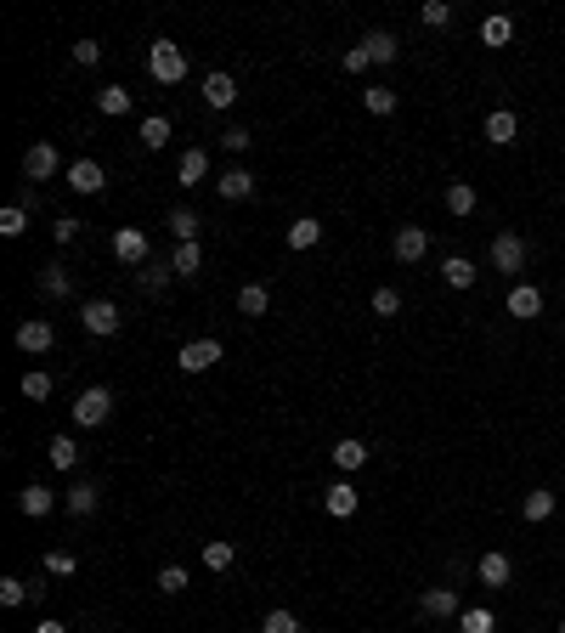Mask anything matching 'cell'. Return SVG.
I'll return each instance as SVG.
<instances>
[{
  "label": "cell",
  "instance_id": "1",
  "mask_svg": "<svg viewBox=\"0 0 565 633\" xmlns=\"http://www.w3.org/2000/svg\"><path fill=\"white\" fill-rule=\"evenodd\" d=\"M148 74L159 79V86H181L187 79V51L176 46V40H153L148 46Z\"/></svg>",
  "mask_w": 565,
  "mask_h": 633
},
{
  "label": "cell",
  "instance_id": "2",
  "mask_svg": "<svg viewBox=\"0 0 565 633\" xmlns=\"http://www.w3.org/2000/svg\"><path fill=\"white\" fill-rule=\"evenodd\" d=\"M108 418H114V390L108 385H91V390L74 396V425L79 430H96V425H108Z\"/></svg>",
  "mask_w": 565,
  "mask_h": 633
},
{
  "label": "cell",
  "instance_id": "3",
  "mask_svg": "<svg viewBox=\"0 0 565 633\" xmlns=\"http://www.w3.org/2000/svg\"><path fill=\"white\" fill-rule=\"evenodd\" d=\"M526 261H532V249H526V238H520V232H497V238H492V271H509V278H520V271H526Z\"/></svg>",
  "mask_w": 565,
  "mask_h": 633
},
{
  "label": "cell",
  "instance_id": "4",
  "mask_svg": "<svg viewBox=\"0 0 565 633\" xmlns=\"http://www.w3.org/2000/svg\"><path fill=\"white\" fill-rule=\"evenodd\" d=\"M119 323H124V316H119V306H114V300H86V306H79V328L96 334V340L119 334Z\"/></svg>",
  "mask_w": 565,
  "mask_h": 633
},
{
  "label": "cell",
  "instance_id": "5",
  "mask_svg": "<svg viewBox=\"0 0 565 633\" xmlns=\"http://www.w3.org/2000/svg\"><path fill=\"white\" fill-rule=\"evenodd\" d=\"M148 249H153V238L141 226H119L114 232V261L119 266H148Z\"/></svg>",
  "mask_w": 565,
  "mask_h": 633
},
{
  "label": "cell",
  "instance_id": "6",
  "mask_svg": "<svg viewBox=\"0 0 565 633\" xmlns=\"http://www.w3.org/2000/svg\"><path fill=\"white\" fill-rule=\"evenodd\" d=\"M221 340H193V345H181V356H176V368L181 373H209V368H215L221 362Z\"/></svg>",
  "mask_w": 565,
  "mask_h": 633
},
{
  "label": "cell",
  "instance_id": "7",
  "mask_svg": "<svg viewBox=\"0 0 565 633\" xmlns=\"http://www.w3.org/2000/svg\"><path fill=\"white\" fill-rule=\"evenodd\" d=\"M57 345V328L46 323V316H29V323H17V351H29V356H46Z\"/></svg>",
  "mask_w": 565,
  "mask_h": 633
},
{
  "label": "cell",
  "instance_id": "8",
  "mask_svg": "<svg viewBox=\"0 0 565 633\" xmlns=\"http://www.w3.org/2000/svg\"><path fill=\"white\" fill-rule=\"evenodd\" d=\"M57 170H62V159H57L51 142H34L29 153H23V176H29V187H34V181H51Z\"/></svg>",
  "mask_w": 565,
  "mask_h": 633
},
{
  "label": "cell",
  "instance_id": "9",
  "mask_svg": "<svg viewBox=\"0 0 565 633\" xmlns=\"http://www.w3.org/2000/svg\"><path fill=\"white\" fill-rule=\"evenodd\" d=\"M396 261H402V266H418V261H424L430 255V232L424 226H396Z\"/></svg>",
  "mask_w": 565,
  "mask_h": 633
},
{
  "label": "cell",
  "instance_id": "10",
  "mask_svg": "<svg viewBox=\"0 0 565 633\" xmlns=\"http://www.w3.org/2000/svg\"><path fill=\"white\" fill-rule=\"evenodd\" d=\"M215 193H221L226 204H243V198H255V176H249L243 164H232V170L215 176Z\"/></svg>",
  "mask_w": 565,
  "mask_h": 633
},
{
  "label": "cell",
  "instance_id": "11",
  "mask_svg": "<svg viewBox=\"0 0 565 633\" xmlns=\"http://www.w3.org/2000/svg\"><path fill=\"white\" fill-rule=\"evenodd\" d=\"M323 509L333 515V520H351L362 509V498H357V487H351V481H333V487L323 492Z\"/></svg>",
  "mask_w": 565,
  "mask_h": 633
},
{
  "label": "cell",
  "instance_id": "12",
  "mask_svg": "<svg viewBox=\"0 0 565 633\" xmlns=\"http://www.w3.org/2000/svg\"><path fill=\"white\" fill-rule=\"evenodd\" d=\"M504 306H509V316H520V323H532V316H542V289H537V283H515Z\"/></svg>",
  "mask_w": 565,
  "mask_h": 633
},
{
  "label": "cell",
  "instance_id": "13",
  "mask_svg": "<svg viewBox=\"0 0 565 633\" xmlns=\"http://www.w3.org/2000/svg\"><path fill=\"white\" fill-rule=\"evenodd\" d=\"M62 176H68L74 193H102V187H108V176H102V164H96V159H74Z\"/></svg>",
  "mask_w": 565,
  "mask_h": 633
},
{
  "label": "cell",
  "instance_id": "14",
  "mask_svg": "<svg viewBox=\"0 0 565 633\" xmlns=\"http://www.w3.org/2000/svg\"><path fill=\"white\" fill-rule=\"evenodd\" d=\"M475 577L487 583V588H509L515 560H509V555H497V548H487V555H480V565H475Z\"/></svg>",
  "mask_w": 565,
  "mask_h": 633
},
{
  "label": "cell",
  "instance_id": "15",
  "mask_svg": "<svg viewBox=\"0 0 565 633\" xmlns=\"http://www.w3.org/2000/svg\"><path fill=\"white\" fill-rule=\"evenodd\" d=\"M96 503H102V492L91 487V481H74L68 492H62V509H68L74 520H86V515H96Z\"/></svg>",
  "mask_w": 565,
  "mask_h": 633
},
{
  "label": "cell",
  "instance_id": "16",
  "mask_svg": "<svg viewBox=\"0 0 565 633\" xmlns=\"http://www.w3.org/2000/svg\"><path fill=\"white\" fill-rule=\"evenodd\" d=\"M17 509H23L29 520H46V515L57 509V492H46V487L34 481V487H23V492H17Z\"/></svg>",
  "mask_w": 565,
  "mask_h": 633
},
{
  "label": "cell",
  "instance_id": "17",
  "mask_svg": "<svg viewBox=\"0 0 565 633\" xmlns=\"http://www.w3.org/2000/svg\"><path fill=\"white\" fill-rule=\"evenodd\" d=\"M204 176H209V153H204V147H187L181 164H176V181L181 187H204Z\"/></svg>",
  "mask_w": 565,
  "mask_h": 633
},
{
  "label": "cell",
  "instance_id": "18",
  "mask_svg": "<svg viewBox=\"0 0 565 633\" xmlns=\"http://www.w3.org/2000/svg\"><path fill=\"white\" fill-rule=\"evenodd\" d=\"M362 51H368V62H379V69H390V62L402 57V46H396V34H390V29H373V34L362 40Z\"/></svg>",
  "mask_w": 565,
  "mask_h": 633
},
{
  "label": "cell",
  "instance_id": "19",
  "mask_svg": "<svg viewBox=\"0 0 565 633\" xmlns=\"http://www.w3.org/2000/svg\"><path fill=\"white\" fill-rule=\"evenodd\" d=\"M418 610H424V617H458V594L452 588H424V594H418Z\"/></svg>",
  "mask_w": 565,
  "mask_h": 633
},
{
  "label": "cell",
  "instance_id": "20",
  "mask_svg": "<svg viewBox=\"0 0 565 633\" xmlns=\"http://www.w3.org/2000/svg\"><path fill=\"white\" fill-rule=\"evenodd\" d=\"M515 136H520V119H515L509 108H492V114H487V142H492V147H509Z\"/></svg>",
  "mask_w": 565,
  "mask_h": 633
},
{
  "label": "cell",
  "instance_id": "21",
  "mask_svg": "<svg viewBox=\"0 0 565 633\" xmlns=\"http://www.w3.org/2000/svg\"><path fill=\"white\" fill-rule=\"evenodd\" d=\"M204 102H209V108H232V102H238V79L232 74H209L204 79Z\"/></svg>",
  "mask_w": 565,
  "mask_h": 633
},
{
  "label": "cell",
  "instance_id": "22",
  "mask_svg": "<svg viewBox=\"0 0 565 633\" xmlns=\"http://www.w3.org/2000/svg\"><path fill=\"white\" fill-rule=\"evenodd\" d=\"M328 458H333V463H340V470H345V475H357V470H362V463H368V447H362V441H357V436H345V441H333V453H328Z\"/></svg>",
  "mask_w": 565,
  "mask_h": 633
},
{
  "label": "cell",
  "instance_id": "23",
  "mask_svg": "<svg viewBox=\"0 0 565 633\" xmlns=\"http://www.w3.org/2000/svg\"><path fill=\"white\" fill-rule=\"evenodd\" d=\"M442 278H447L452 289H475V278H480V266H475L469 255H447V261H442Z\"/></svg>",
  "mask_w": 565,
  "mask_h": 633
},
{
  "label": "cell",
  "instance_id": "24",
  "mask_svg": "<svg viewBox=\"0 0 565 633\" xmlns=\"http://www.w3.org/2000/svg\"><path fill=\"white\" fill-rule=\"evenodd\" d=\"M323 243V221L317 216H300L295 226H288V249H300V255H305V249H317Z\"/></svg>",
  "mask_w": 565,
  "mask_h": 633
},
{
  "label": "cell",
  "instance_id": "25",
  "mask_svg": "<svg viewBox=\"0 0 565 633\" xmlns=\"http://www.w3.org/2000/svg\"><path fill=\"white\" fill-rule=\"evenodd\" d=\"M131 91H124V86H102L96 91V114H108V119H124V114H131Z\"/></svg>",
  "mask_w": 565,
  "mask_h": 633
},
{
  "label": "cell",
  "instance_id": "26",
  "mask_svg": "<svg viewBox=\"0 0 565 633\" xmlns=\"http://www.w3.org/2000/svg\"><path fill=\"white\" fill-rule=\"evenodd\" d=\"M40 294H46V300H68V294H74V278H68L62 266H46V271H40Z\"/></svg>",
  "mask_w": 565,
  "mask_h": 633
},
{
  "label": "cell",
  "instance_id": "27",
  "mask_svg": "<svg viewBox=\"0 0 565 633\" xmlns=\"http://www.w3.org/2000/svg\"><path fill=\"white\" fill-rule=\"evenodd\" d=\"M266 306H271V289L266 283H243L238 289V311L243 316H266Z\"/></svg>",
  "mask_w": 565,
  "mask_h": 633
},
{
  "label": "cell",
  "instance_id": "28",
  "mask_svg": "<svg viewBox=\"0 0 565 633\" xmlns=\"http://www.w3.org/2000/svg\"><path fill=\"white\" fill-rule=\"evenodd\" d=\"M141 147H148V153L170 147V119H164V114H148V119H141Z\"/></svg>",
  "mask_w": 565,
  "mask_h": 633
},
{
  "label": "cell",
  "instance_id": "29",
  "mask_svg": "<svg viewBox=\"0 0 565 633\" xmlns=\"http://www.w3.org/2000/svg\"><path fill=\"white\" fill-rule=\"evenodd\" d=\"M176 232L181 243H198V232H204V221H198V209H170V221H164Z\"/></svg>",
  "mask_w": 565,
  "mask_h": 633
},
{
  "label": "cell",
  "instance_id": "30",
  "mask_svg": "<svg viewBox=\"0 0 565 633\" xmlns=\"http://www.w3.org/2000/svg\"><path fill=\"white\" fill-rule=\"evenodd\" d=\"M198 560L209 565V572H232V565H238V548H232V543H204Z\"/></svg>",
  "mask_w": 565,
  "mask_h": 633
},
{
  "label": "cell",
  "instance_id": "31",
  "mask_svg": "<svg viewBox=\"0 0 565 633\" xmlns=\"http://www.w3.org/2000/svg\"><path fill=\"white\" fill-rule=\"evenodd\" d=\"M198 266H204V249H198V243H176V255H170V271H176V278H198Z\"/></svg>",
  "mask_w": 565,
  "mask_h": 633
},
{
  "label": "cell",
  "instance_id": "32",
  "mask_svg": "<svg viewBox=\"0 0 565 633\" xmlns=\"http://www.w3.org/2000/svg\"><path fill=\"white\" fill-rule=\"evenodd\" d=\"M46 458H51V470H79V447H74V436H51Z\"/></svg>",
  "mask_w": 565,
  "mask_h": 633
},
{
  "label": "cell",
  "instance_id": "33",
  "mask_svg": "<svg viewBox=\"0 0 565 633\" xmlns=\"http://www.w3.org/2000/svg\"><path fill=\"white\" fill-rule=\"evenodd\" d=\"M458 633H497V617L487 605H469V610H458Z\"/></svg>",
  "mask_w": 565,
  "mask_h": 633
},
{
  "label": "cell",
  "instance_id": "34",
  "mask_svg": "<svg viewBox=\"0 0 565 633\" xmlns=\"http://www.w3.org/2000/svg\"><path fill=\"white\" fill-rule=\"evenodd\" d=\"M40 594H46V588H29L23 577H0V605H29Z\"/></svg>",
  "mask_w": 565,
  "mask_h": 633
},
{
  "label": "cell",
  "instance_id": "35",
  "mask_svg": "<svg viewBox=\"0 0 565 633\" xmlns=\"http://www.w3.org/2000/svg\"><path fill=\"white\" fill-rule=\"evenodd\" d=\"M475 204H480V198H475L469 181H452V187H447V209H452V216H475Z\"/></svg>",
  "mask_w": 565,
  "mask_h": 633
},
{
  "label": "cell",
  "instance_id": "36",
  "mask_svg": "<svg viewBox=\"0 0 565 633\" xmlns=\"http://www.w3.org/2000/svg\"><path fill=\"white\" fill-rule=\"evenodd\" d=\"M170 278H176L170 261H148V266H141V289H148V294H164V289H170Z\"/></svg>",
  "mask_w": 565,
  "mask_h": 633
},
{
  "label": "cell",
  "instance_id": "37",
  "mask_svg": "<svg viewBox=\"0 0 565 633\" xmlns=\"http://www.w3.org/2000/svg\"><path fill=\"white\" fill-rule=\"evenodd\" d=\"M23 232H29V209L6 204V209H0V238H23Z\"/></svg>",
  "mask_w": 565,
  "mask_h": 633
},
{
  "label": "cell",
  "instance_id": "38",
  "mask_svg": "<svg viewBox=\"0 0 565 633\" xmlns=\"http://www.w3.org/2000/svg\"><path fill=\"white\" fill-rule=\"evenodd\" d=\"M509 40H515L509 17H487V23H480V46H509Z\"/></svg>",
  "mask_w": 565,
  "mask_h": 633
},
{
  "label": "cell",
  "instance_id": "39",
  "mask_svg": "<svg viewBox=\"0 0 565 633\" xmlns=\"http://www.w3.org/2000/svg\"><path fill=\"white\" fill-rule=\"evenodd\" d=\"M362 102H368V114H379V119H390V114H396V91H390V86H368V91H362Z\"/></svg>",
  "mask_w": 565,
  "mask_h": 633
},
{
  "label": "cell",
  "instance_id": "40",
  "mask_svg": "<svg viewBox=\"0 0 565 633\" xmlns=\"http://www.w3.org/2000/svg\"><path fill=\"white\" fill-rule=\"evenodd\" d=\"M418 23H424V29H447L452 6H447V0H424V6H418Z\"/></svg>",
  "mask_w": 565,
  "mask_h": 633
},
{
  "label": "cell",
  "instance_id": "41",
  "mask_svg": "<svg viewBox=\"0 0 565 633\" xmlns=\"http://www.w3.org/2000/svg\"><path fill=\"white\" fill-rule=\"evenodd\" d=\"M46 572L51 577H74L79 572V555H68V548H46Z\"/></svg>",
  "mask_w": 565,
  "mask_h": 633
},
{
  "label": "cell",
  "instance_id": "42",
  "mask_svg": "<svg viewBox=\"0 0 565 633\" xmlns=\"http://www.w3.org/2000/svg\"><path fill=\"white\" fill-rule=\"evenodd\" d=\"M520 515H526L532 526H537V520H549V515H554V492H532L526 503H520Z\"/></svg>",
  "mask_w": 565,
  "mask_h": 633
},
{
  "label": "cell",
  "instance_id": "43",
  "mask_svg": "<svg viewBox=\"0 0 565 633\" xmlns=\"http://www.w3.org/2000/svg\"><path fill=\"white\" fill-rule=\"evenodd\" d=\"M23 396H29V402H46V396H51V373L29 368V373H23Z\"/></svg>",
  "mask_w": 565,
  "mask_h": 633
},
{
  "label": "cell",
  "instance_id": "44",
  "mask_svg": "<svg viewBox=\"0 0 565 633\" xmlns=\"http://www.w3.org/2000/svg\"><path fill=\"white\" fill-rule=\"evenodd\" d=\"M260 633H300V617H295V610H266Z\"/></svg>",
  "mask_w": 565,
  "mask_h": 633
},
{
  "label": "cell",
  "instance_id": "45",
  "mask_svg": "<svg viewBox=\"0 0 565 633\" xmlns=\"http://www.w3.org/2000/svg\"><path fill=\"white\" fill-rule=\"evenodd\" d=\"M249 142H255V136H249L243 124H226V131H221V147H226V153H249Z\"/></svg>",
  "mask_w": 565,
  "mask_h": 633
},
{
  "label": "cell",
  "instance_id": "46",
  "mask_svg": "<svg viewBox=\"0 0 565 633\" xmlns=\"http://www.w3.org/2000/svg\"><path fill=\"white\" fill-rule=\"evenodd\" d=\"M402 311V294L396 289H373V316H396Z\"/></svg>",
  "mask_w": 565,
  "mask_h": 633
},
{
  "label": "cell",
  "instance_id": "47",
  "mask_svg": "<svg viewBox=\"0 0 565 633\" xmlns=\"http://www.w3.org/2000/svg\"><path fill=\"white\" fill-rule=\"evenodd\" d=\"M159 588H164V594H181V588H187V565H164V572H159Z\"/></svg>",
  "mask_w": 565,
  "mask_h": 633
},
{
  "label": "cell",
  "instance_id": "48",
  "mask_svg": "<svg viewBox=\"0 0 565 633\" xmlns=\"http://www.w3.org/2000/svg\"><path fill=\"white\" fill-rule=\"evenodd\" d=\"M368 69H373V62H368V51H362V46H351V51H345V74L357 79V74H368Z\"/></svg>",
  "mask_w": 565,
  "mask_h": 633
},
{
  "label": "cell",
  "instance_id": "49",
  "mask_svg": "<svg viewBox=\"0 0 565 633\" xmlns=\"http://www.w3.org/2000/svg\"><path fill=\"white\" fill-rule=\"evenodd\" d=\"M51 238H57V243H62V249H68V243H74V238H79V221H74V216H62V221H57V226H51Z\"/></svg>",
  "mask_w": 565,
  "mask_h": 633
},
{
  "label": "cell",
  "instance_id": "50",
  "mask_svg": "<svg viewBox=\"0 0 565 633\" xmlns=\"http://www.w3.org/2000/svg\"><path fill=\"white\" fill-rule=\"evenodd\" d=\"M74 62H79V69H91V62H102V46H96V40H79V46H74Z\"/></svg>",
  "mask_w": 565,
  "mask_h": 633
},
{
  "label": "cell",
  "instance_id": "51",
  "mask_svg": "<svg viewBox=\"0 0 565 633\" xmlns=\"http://www.w3.org/2000/svg\"><path fill=\"white\" fill-rule=\"evenodd\" d=\"M34 633H68V628H62L57 617H46V622H34Z\"/></svg>",
  "mask_w": 565,
  "mask_h": 633
},
{
  "label": "cell",
  "instance_id": "52",
  "mask_svg": "<svg viewBox=\"0 0 565 633\" xmlns=\"http://www.w3.org/2000/svg\"><path fill=\"white\" fill-rule=\"evenodd\" d=\"M560 633H565V617H560Z\"/></svg>",
  "mask_w": 565,
  "mask_h": 633
}]
</instances>
